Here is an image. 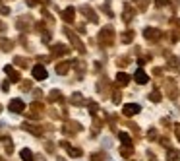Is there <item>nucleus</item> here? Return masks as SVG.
<instances>
[{"instance_id": "f257e3e1", "label": "nucleus", "mask_w": 180, "mask_h": 161, "mask_svg": "<svg viewBox=\"0 0 180 161\" xmlns=\"http://www.w3.org/2000/svg\"><path fill=\"white\" fill-rule=\"evenodd\" d=\"M8 109H10L12 113H21V111L25 109V103H23L21 99H12L10 105H8Z\"/></svg>"}, {"instance_id": "f03ea898", "label": "nucleus", "mask_w": 180, "mask_h": 161, "mask_svg": "<svg viewBox=\"0 0 180 161\" xmlns=\"http://www.w3.org/2000/svg\"><path fill=\"white\" fill-rule=\"evenodd\" d=\"M47 70L45 66H41V64H37V66H33V78L35 80H47Z\"/></svg>"}, {"instance_id": "7ed1b4c3", "label": "nucleus", "mask_w": 180, "mask_h": 161, "mask_svg": "<svg viewBox=\"0 0 180 161\" xmlns=\"http://www.w3.org/2000/svg\"><path fill=\"white\" fill-rule=\"evenodd\" d=\"M138 113H140V105H136V103L124 105V115L126 116H132V115H138Z\"/></svg>"}, {"instance_id": "20e7f679", "label": "nucleus", "mask_w": 180, "mask_h": 161, "mask_svg": "<svg viewBox=\"0 0 180 161\" xmlns=\"http://www.w3.org/2000/svg\"><path fill=\"white\" fill-rule=\"evenodd\" d=\"M134 78H136V82H138L140 85H143V84H147V82H149V76H147L143 70H138V72H136V76H134Z\"/></svg>"}, {"instance_id": "39448f33", "label": "nucleus", "mask_w": 180, "mask_h": 161, "mask_svg": "<svg viewBox=\"0 0 180 161\" xmlns=\"http://www.w3.org/2000/svg\"><path fill=\"white\" fill-rule=\"evenodd\" d=\"M143 35H145L147 39H161V31L159 29H145V31H143Z\"/></svg>"}, {"instance_id": "423d86ee", "label": "nucleus", "mask_w": 180, "mask_h": 161, "mask_svg": "<svg viewBox=\"0 0 180 161\" xmlns=\"http://www.w3.org/2000/svg\"><path fill=\"white\" fill-rule=\"evenodd\" d=\"M4 72H6V74H8L10 82H19V74H18V72L14 70L12 66H6V68H4Z\"/></svg>"}, {"instance_id": "0eeeda50", "label": "nucleus", "mask_w": 180, "mask_h": 161, "mask_svg": "<svg viewBox=\"0 0 180 161\" xmlns=\"http://www.w3.org/2000/svg\"><path fill=\"white\" fill-rule=\"evenodd\" d=\"M128 82H130V76H128V74H124V72H118V74H116V84L126 85Z\"/></svg>"}, {"instance_id": "6e6552de", "label": "nucleus", "mask_w": 180, "mask_h": 161, "mask_svg": "<svg viewBox=\"0 0 180 161\" xmlns=\"http://www.w3.org/2000/svg\"><path fill=\"white\" fill-rule=\"evenodd\" d=\"M62 16H64V20H66V21H74V18H76V10H74V8H66Z\"/></svg>"}, {"instance_id": "1a4fd4ad", "label": "nucleus", "mask_w": 180, "mask_h": 161, "mask_svg": "<svg viewBox=\"0 0 180 161\" xmlns=\"http://www.w3.org/2000/svg\"><path fill=\"white\" fill-rule=\"evenodd\" d=\"M19 155H21V159H23V161H33V153H31V150H21L19 151Z\"/></svg>"}, {"instance_id": "9d476101", "label": "nucleus", "mask_w": 180, "mask_h": 161, "mask_svg": "<svg viewBox=\"0 0 180 161\" xmlns=\"http://www.w3.org/2000/svg\"><path fill=\"white\" fill-rule=\"evenodd\" d=\"M118 138H120V142L124 144V146H130V144H132V138L128 136L126 132H120V134H118Z\"/></svg>"}, {"instance_id": "9b49d317", "label": "nucleus", "mask_w": 180, "mask_h": 161, "mask_svg": "<svg viewBox=\"0 0 180 161\" xmlns=\"http://www.w3.org/2000/svg\"><path fill=\"white\" fill-rule=\"evenodd\" d=\"M70 68V64L68 62H62V64H58L56 66V70H58V74H66V70Z\"/></svg>"}, {"instance_id": "f8f14e48", "label": "nucleus", "mask_w": 180, "mask_h": 161, "mask_svg": "<svg viewBox=\"0 0 180 161\" xmlns=\"http://www.w3.org/2000/svg\"><path fill=\"white\" fill-rule=\"evenodd\" d=\"M130 39H134V33L132 31H128V33L122 35V41H124V43H130Z\"/></svg>"}, {"instance_id": "ddd939ff", "label": "nucleus", "mask_w": 180, "mask_h": 161, "mask_svg": "<svg viewBox=\"0 0 180 161\" xmlns=\"http://www.w3.org/2000/svg\"><path fill=\"white\" fill-rule=\"evenodd\" d=\"M130 153H132V150H130V148H128V146H126V148H124V150H122V155H124V157H128V155H130Z\"/></svg>"}, {"instance_id": "4468645a", "label": "nucleus", "mask_w": 180, "mask_h": 161, "mask_svg": "<svg viewBox=\"0 0 180 161\" xmlns=\"http://www.w3.org/2000/svg\"><path fill=\"white\" fill-rule=\"evenodd\" d=\"M169 159L174 161V159H176V151H169Z\"/></svg>"}, {"instance_id": "2eb2a0df", "label": "nucleus", "mask_w": 180, "mask_h": 161, "mask_svg": "<svg viewBox=\"0 0 180 161\" xmlns=\"http://www.w3.org/2000/svg\"><path fill=\"white\" fill-rule=\"evenodd\" d=\"M151 99H153V101H159L161 95H159V93H151Z\"/></svg>"}, {"instance_id": "dca6fc26", "label": "nucleus", "mask_w": 180, "mask_h": 161, "mask_svg": "<svg viewBox=\"0 0 180 161\" xmlns=\"http://www.w3.org/2000/svg\"><path fill=\"white\" fill-rule=\"evenodd\" d=\"M169 0H157V6H163V4H167Z\"/></svg>"}, {"instance_id": "f3484780", "label": "nucleus", "mask_w": 180, "mask_h": 161, "mask_svg": "<svg viewBox=\"0 0 180 161\" xmlns=\"http://www.w3.org/2000/svg\"><path fill=\"white\" fill-rule=\"evenodd\" d=\"M58 161H64V159H58Z\"/></svg>"}]
</instances>
